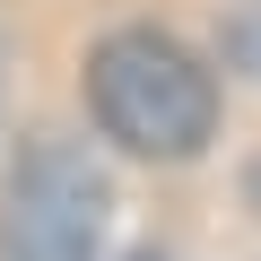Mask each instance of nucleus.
<instances>
[{
	"mask_svg": "<svg viewBox=\"0 0 261 261\" xmlns=\"http://www.w3.org/2000/svg\"><path fill=\"white\" fill-rule=\"evenodd\" d=\"M87 113H96V130L113 148L183 166L218 130V79L157 27H113L87 53Z\"/></svg>",
	"mask_w": 261,
	"mask_h": 261,
	"instance_id": "obj_1",
	"label": "nucleus"
},
{
	"mask_svg": "<svg viewBox=\"0 0 261 261\" xmlns=\"http://www.w3.org/2000/svg\"><path fill=\"white\" fill-rule=\"evenodd\" d=\"M105 218H113L105 166L61 130H35L0 183V261H96Z\"/></svg>",
	"mask_w": 261,
	"mask_h": 261,
	"instance_id": "obj_2",
	"label": "nucleus"
},
{
	"mask_svg": "<svg viewBox=\"0 0 261 261\" xmlns=\"http://www.w3.org/2000/svg\"><path fill=\"white\" fill-rule=\"evenodd\" d=\"M130 261H157V252H130Z\"/></svg>",
	"mask_w": 261,
	"mask_h": 261,
	"instance_id": "obj_3",
	"label": "nucleus"
}]
</instances>
